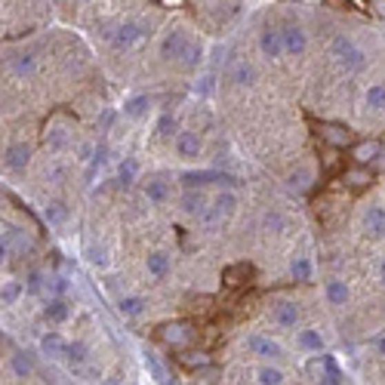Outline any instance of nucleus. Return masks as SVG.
Segmentation results:
<instances>
[{
	"label": "nucleus",
	"mask_w": 385,
	"mask_h": 385,
	"mask_svg": "<svg viewBox=\"0 0 385 385\" xmlns=\"http://www.w3.org/2000/svg\"><path fill=\"white\" fill-rule=\"evenodd\" d=\"M330 56L336 59V65H339L342 71H361L364 65H367V52L361 50L351 37H345V34H336L333 37V43H330Z\"/></svg>",
	"instance_id": "1"
},
{
	"label": "nucleus",
	"mask_w": 385,
	"mask_h": 385,
	"mask_svg": "<svg viewBox=\"0 0 385 385\" xmlns=\"http://www.w3.org/2000/svg\"><path fill=\"white\" fill-rule=\"evenodd\" d=\"M145 34H148V25H145L142 19H124V22L105 28V41L115 46V50H130V46L139 43Z\"/></svg>",
	"instance_id": "2"
},
{
	"label": "nucleus",
	"mask_w": 385,
	"mask_h": 385,
	"mask_svg": "<svg viewBox=\"0 0 385 385\" xmlns=\"http://www.w3.org/2000/svg\"><path fill=\"white\" fill-rule=\"evenodd\" d=\"M237 210V195L235 191H219V195L213 197V204L210 207H204V213L197 216L207 228H216V225H222L225 219H228L231 213Z\"/></svg>",
	"instance_id": "3"
},
{
	"label": "nucleus",
	"mask_w": 385,
	"mask_h": 385,
	"mask_svg": "<svg viewBox=\"0 0 385 385\" xmlns=\"http://www.w3.org/2000/svg\"><path fill=\"white\" fill-rule=\"evenodd\" d=\"M305 373H308V379H317V382H330V385L342 382V373L336 370V364L330 361V357H324L321 351H317L308 364H305Z\"/></svg>",
	"instance_id": "4"
},
{
	"label": "nucleus",
	"mask_w": 385,
	"mask_h": 385,
	"mask_svg": "<svg viewBox=\"0 0 385 385\" xmlns=\"http://www.w3.org/2000/svg\"><path fill=\"white\" fill-rule=\"evenodd\" d=\"M157 336H161V342L170 345V348H185V345L191 342V336H195V330H191L188 321H172V324H164V327L157 330Z\"/></svg>",
	"instance_id": "5"
},
{
	"label": "nucleus",
	"mask_w": 385,
	"mask_h": 385,
	"mask_svg": "<svg viewBox=\"0 0 385 385\" xmlns=\"http://www.w3.org/2000/svg\"><path fill=\"white\" fill-rule=\"evenodd\" d=\"M281 37H284V56H302L308 50V34L299 22H287L281 28Z\"/></svg>",
	"instance_id": "6"
},
{
	"label": "nucleus",
	"mask_w": 385,
	"mask_h": 385,
	"mask_svg": "<svg viewBox=\"0 0 385 385\" xmlns=\"http://www.w3.org/2000/svg\"><path fill=\"white\" fill-rule=\"evenodd\" d=\"M271 324H277L281 330H296L299 327V305L290 299L271 302Z\"/></svg>",
	"instance_id": "7"
},
{
	"label": "nucleus",
	"mask_w": 385,
	"mask_h": 385,
	"mask_svg": "<svg viewBox=\"0 0 385 385\" xmlns=\"http://www.w3.org/2000/svg\"><path fill=\"white\" fill-rule=\"evenodd\" d=\"M188 31L185 28H170L167 34H164V41H161V56L164 59H170V62H179L182 59V52H185V46H188Z\"/></svg>",
	"instance_id": "8"
},
{
	"label": "nucleus",
	"mask_w": 385,
	"mask_h": 385,
	"mask_svg": "<svg viewBox=\"0 0 385 385\" xmlns=\"http://www.w3.org/2000/svg\"><path fill=\"white\" fill-rule=\"evenodd\" d=\"M259 50H262V56L268 59V62H277V59H284L281 28H275V25H265L262 34H259Z\"/></svg>",
	"instance_id": "9"
},
{
	"label": "nucleus",
	"mask_w": 385,
	"mask_h": 385,
	"mask_svg": "<svg viewBox=\"0 0 385 385\" xmlns=\"http://www.w3.org/2000/svg\"><path fill=\"white\" fill-rule=\"evenodd\" d=\"M201 148H204V142L195 130H182L176 136V155L182 157V161H197V157H201Z\"/></svg>",
	"instance_id": "10"
},
{
	"label": "nucleus",
	"mask_w": 385,
	"mask_h": 385,
	"mask_svg": "<svg viewBox=\"0 0 385 385\" xmlns=\"http://www.w3.org/2000/svg\"><path fill=\"white\" fill-rule=\"evenodd\" d=\"M364 235L373 237V241L385 237V210L379 207V204H373V207L364 210Z\"/></svg>",
	"instance_id": "11"
},
{
	"label": "nucleus",
	"mask_w": 385,
	"mask_h": 385,
	"mask_svg": "<svg viewBox=\"0 0 385 385\" xmlns=\"http://www.w3.org/2000/svg\"><path fill=\"white\" fill-rule=\"evenodd\" d=\"M287 191L290 195H305V191L311 188V182H315V172H311V167H305V164H299L296 170L287 172Z\"/></svg>",
	"instance_id": "12"
},
{
	"label": "nucleus",
	"mask_w": 385,
	"mask_h": 385,
	"mask_svg": "<svg viewBox=\"0 0 385 385\" xmlns=\"http://www.w3.org/2000/svg\"><path fill=\"white\" fill-rule=\"evenodd\" d=\"M317 132H321V139L327 145H333V148H345V145L351 142V132L342 127V124H330V121H324V124H317Z\"/></svg>",
	"instance_id": "13"
},
{
	"label": "nucleus",
	"mask_w": 385,
	"mask_h": 385,
	"mask_svg": "<svg viewBox=\"0 0 385 385\" xmlns=\"http://www.w3.org/2000/svg\"><path fill=\"white\" fill-rule=\"evenodd\" d=\"M228 81L235 83L237 90H247V86L256 83V68L247 62V59H237V62L228 68Z\"/></svg>",
	"instance_id": "14"
},
{
	"label": "nucleus",
	"mask_w": 385,
	"mask_h": 385,
	"mask_svg": "<svg viewBox=\"0 0 385 385\" xmlns=\"http://www.w3.org/2000/svg\"><path fill=\"white\" fill-rule=\"evenodd\" d=\"M247 348L253 351L256 357H268V361L284 357V348L275 339H268V336H247Z\"/></svg>",
	"instance_id": "15"
},
{
	"label": "nucleus",
	"mask_w": 385,
	"mask_h": 385,
	"mask_svg": "<svg viewBox=\"0 0 385 385\" xmlns=\"http://www.w3.org/2000/svg\"><path fill=\"white\" fill-rule=\"evenodd\" d=\"M145 271H148V277H155V281H164V277L170 275V253H164V250L148 253L145 256Z\"/></svg>",
	"instance_id": "16"
},
{
	"label": "nucleus",
	"mask_w": 385,
	"mask_h": 385,
	"mask_svg": "<svg viewBox=\"0 0 385 385\" xmlns=\"http://www.w3.org/2000/svg\"><path fill=\"white\" fill-rule=\"evenodd\" d=\"M324 296H327L330 305L342 308V305H348V299H351V290H348V284H345L342 277H330L327 287H324Z\"/></svg>",
	"instance_id": "17"
},
{
	"label": "nucleus",
	"mask_w": 385,
	"mask_h": 385,
	"mask_svg": "<svg viewBox=\"0 0 385 385\" xmlns=\"http://www.w3.org/2000/svg\"><path fill=\"white\" fill-rule=\"evenodd\" d=\"M43 142H46V148L50 151H65L71 145V132L65 124H52V127H46V136H43Z\"/></svg>",
	"instance_id": "18"
},
{
	"label": "nucleus",
	"mask_w": 385,
	"mask_h": 385,
	"mask_svg": "<svg viewBox=\"0 0 385 385\" xmlns=\"http://www.w3.org/2000/svg\"><path fill=\"white\" fill-rule=\"evenodd\" d=\"M142 195H145V201L148 204H155V207H161V204H167L170 201V185L164 182V179H148V182L142 185Z\"/></svg>",
	"instance_id": "19"
},
{
	"label": "nucleus",
	"mask_w": 385,
	"mask_h": 385,
	"mask_svg": "<svg viewBox=\"0 0 385 385\" xmlns=\"http://www.w3.org/2000/svg\"><path fill=\"white\" fill-rule=\"evenodd\" d=\"M28 161H31V148L25 142H12L10 148H6V167L12 172H22L28 167Z\"/></svg>",
	"instance_id": "20"
},
{
	"label": "nucleus",
	"mask_w": 385,
	"mask_h": 385,
	"mask_svg": "<svg viewBox=\"0 0 385 385\" xmlns=\"http://www.w3.org/2000/svg\"><path fill=\"white\" fill-rule=\"evenodd\" d=\"M324 336H321V330H315V327H305L296 333V348H302V351H311V355H317V351H324Z\"/></svg>",
	"instance_id": "21"
},
{
	"label": "nucleus",
	"mask_w": 385,
	"mask_h": 385,
	"mask_svg": "<svg viewBox=\"0 0 385 385\" xmlns=\"http://www.w3.org/2000/svg\"><path fill=\"white\" fill-rule=\"evenodd\" d=\"M68 315H71V308H68V302L62 299V296H50L43 305V317L50 324H65L68 321Z\"/></svg>",
	"instance_id": "22"
},
{
	"label": "nucleus",
	"mask_w": 385,
	"mask_h": 385,
	"mask_svg": "<svg viewBox=\"0 0 385 385\" xmlns=\"http://www.w3.org/2000/svg\"><path fill=\"white\" fill-rule=\"evenodd\" d=\"M179 207H182L185 216H201L204 207H207V201H204L201 188H185V191H182V201H179Z\"/></svg>",
	"instance_id": "23"
},
{
	"label": "nucleus",
	"mask_w": 385,
	"mask_h": 385,
	"mask_svg": "<svg viewBox=\"0 0 385 385\" xmlns=\"http://www.w3.org/2000/svg\"><path fill=\"white\" fill-rule=\"evenodd\" d=\"M10 367H12V376H16V379H31V376H34V357H31L28 351H12Z\"/></svg>",
	"instance_id": "24"
},
{
	"label": "nucleus",
	"mask_w": 385,
	"mask_h": 385,
	"mask_svg": "<svg viewBox=\"0 0 385 385\" xmlns=\"http://www.w3.org/2000/svg\"><path fill=\"white\" fill-rule=\"evenodd\" d=\"M62 357L71 364V370H81L83 364L90 361V345L81 342V339H77V342H68V345H65V355H62Z\"/></svg>",
	"instance_id": "25"
},
{
	"label": "nucleus",
	"mask_w": 385,
	"mask_h": 385,
	"mask_svg": "<svg viewBox=\"0 0 385 385\" xmlns=\"http://www.w3.org/2000/svg\"><path fill=\"white\" fill-rule=\"evenodd\" d=\"M351 157H355L357 164H373V161H379V157H382V145L376 142V139L361 142V145H355V148H351Z\"/></svg>",
	"instance_id": "26"
},
{
	"label": "nucleus",
	"mask_w": 385,
	"mask_h": 385,
	"mask_svg": "<svg viewBox=\"0 0 385 385\" xmlns=\"http://www.w3.org/2000/svg\"><path fill=\"white\" fill-rule=\"evenodd\" d=\"M10 68H12V75L16 77H31L34 75V68H37V56L34 52H16L12 62H10Z\"/></svg>",
	"instance_id": "27"
},
{
	"label": "nucleus",
	"mask_w": 385,
	"mask_h": 385,
	"mask_svg": "<svg viewBox=\"0 0 385 385\" xmlns=\"http://www.w3.org/2000/svg\"><path fill=\"white\" fill-rule=\"evenodd\" d=\"M182 68L185 71H197L201 68V62H204V43L201 41H188V46H185V52H182Z\"/></svg>",
	"instance_id": "28"
},
{
	"label": "nucleus",
	"mask_w": 385,
	"mask_h": 385,
	"mask_svg": "<svg viewBox=\"0 0 385 385\" xmlns=\"http://www.w3.org/2000/svg\"><path fill=\"white\" fill-rule=\"evenodd\" d=\"M290 275H293V281L308 284L311 277H315V265H311L308 256H293V262H290Z\"/></svg>",
	"instance_id": "29"
},
{
	"label": "nucleus",
	"mask_w": 385,
	"mask_h": 385,
	"mask_svg": "<svg viewBox=\"0 0 385 385\" xmlns=\"http://www.w3.org/2000/svg\"><path fill=\"white\" fill-rule=\"evenodd\" d=\"M151 108V99L148 96H132L124 102V117H130V121H139V117H145Z\"/></svg>",
	"instance_id": "30"
},
{
	"label": "nucleus",
	"mask_w": 385,
	"mask_h": 385,
	"mask_svg": "<svg viewBox=\"0 0 385 385\" xmlns=\"http://www.w3.org/2000/svg\"><path fill=\"white\" fill-rule=\"evenodd\" d=\"M370 182H373V172L367 170V164H361L355 170H345V185L348 188H367Z\"/></svg>",
	"instance_id": "31"
},
{
	"label": "nucleus",
	"mask_w": 385,
	"mask_h": 385,
	"mask_svg": "<svg viewBox=\"0 0 385 385\" xmlns=\"http://www.w3.org/2000/svg\"><path fill=\"white\" fill-rule=\"evenodd\" d=\"M247 277H250V265H247V262H237V265H231V268L222 271L225 287H241Z\"/></svg>",
	"instance_id": "32"
},
{
	"label": "nucleus",
	"mask_w": 385,
	"mask_h": 385,
	"mask_svg": "<svg viewBox=\"0 0 385 385\" xmlns=\"http://www.w3.org/2000/svg\"><path fill=\"white\" fill-rule=\"evenodd\" d=\"M364 105L370 111H385V83H370L364 92Z\"/></svg>",
	"instance_id": "33"
},
{
	"label": "nucleus",
	"mask_w": 385,
	"mask_h": 385,
	"mask_svg": "<svg viewBox=\"0 0 385 385\" xmlns=\"http://www.w3.org/2000/svg\"><path fill=\"white\" fill-rule=\"evenodd\" d=\"M145 296H124L121 302H117V311H121L124 317H139L145 311Z\"/></svg>",
	"instance_id": "34"
},
{
	"label": "nucleus",
	"mask_w": 385,
	"mask_h": 385,
	"mask_svg": "<svg viewBox=\"0 0 385 385\" xmlns=\"http://www.w3.org/2000/svg\"><path fill=\"white\" fill-rule=\"evenodd\" d=\"M65 345H68V342H65L59 333H46L41 339V351L46 357H62L65 355Z\"/></svg>",
	"instance_id": "35"
},
{
	"label": "nucleus",
	"mask_w": 385,
	"mask_h": 385,
	"mask_svg": "<svg viewBox=\"0 0 385 385\" xmlns=\"http://www.w3.org/2000/svg\"><path fill=\"white\" fill-rule=\"evenodd\" d=\"M22 293H25L22 281H6L3 287H0V305H16L22 299Z\"/></svg>",
	"instance_id": "36"
},
{
	"label": "nucleus",
	"mask_w": 385,
	"mask_h": 385,
	"mask_svg": "<svg viewBox=\"0 0 385 385\" xmlns=\"http://www.w3.org/2000/svg\"><path fill=\"white\" fill-rule=\"evenodd\" d=\"M43 216H46V222L50 225H65V219H68V207H65L62 201H50L46 204V210H43Z\"/></svg>",
	"instance_id": "37"
},
{
	"label": "nucleus",
	"mask_w": 385,
	"mask_h": 385,
	"mask_svg": "<svg viewBox=\"0 0 385 385\" xmlns=\"http://www.w3.org/2000/svg\"><path fill=\"white\" fill-rule=\"evenodd\" d=\"M256 382H262V385H281V382H287V376H284L277 367H259L256 370Z\"/></svg>",
	"instance_id": "38"
},
{
	"label": "nucleus",
	"mask_w": 385,
	"mask_h": 385,
	"mask_svg": "<svg viewBox=\"0 0 385 385\" xmlns=\"http://www.w3.org/2000/svg\"><path fill=\"white\" fill-rule=\"evenodd\" d=\"M155 132H157V139H172V132H176V117L170 115H161L157 117V127H155Z\"/></svg>",
	"instance_id": "39"
},
{
	"label": "nucleus",
	"mask_w": 385,
	"mask_h": 385,
	"mask_svg": "<svg viewBox=\"0 0 385 385\" xmlns=\"http://www.w3.org/2000/svg\"><path fill=\"white\" fill-rule=\"evenodd\" d=\"M182 364L185 367H191V370H201V367H207L210 364V355L207 351H188V355H182Z\"/></svg>",
	"instance_id": "40"
},
{
	"label": "nucleus",
	"mask_w": 385,
	"mask_h": 385,
	"mask_svg": "<svg viewBox=\"0 0 385 385\" xmlns=\"http://www.w3.org/2000/svg\"><path fill=\"white\" fill-rule=\"evenodd\" d=\"M86 262L90 265H96V268H102L105 262H108V256H105V247H96V244H86Z\"/></svg>",
	"instance_id": "41"
},
{
	"label": "nucleus",
	"mask_w": 385,
	"mask_h": 385,
	"mask_svg": "<svg viewBox=\"0 0 385 385\" xmlns=\"http://www.w3.org/2000/svg\"><path fill=\"white\" fill-rule=\"evenodd\" d=\"M136 172H139L136 161H124L121 167H117V179H121L124 185H130V182H136Z\"/></svg>",
	"instance_id": "42"
},
{
	"label": "nucleus",
	"mask_w": 385,
	"mask_h": 385,
	"mask_svg": "<svg viewBox=\"0 0 385 385\" xmlns=\"http://www.w3.org/2000/svg\"><path fill=\"white\" fill-rule=\"evenodd\" d=\"M265 228H268V231H284V228H287V219H284V213L271 210V213H265Z\"/></svg>",
	"instance_id": "43"
},
{
	"label": "nucleus",
	"mask_w": 385,
	"mask_h": 385,
	"mask_svg": "<svg viewBox=\"0 0 385 385\" xmlns=\"http://www.w3.org/2000/svg\"><path fill=\"white\" fill-rule=\"evenodd\" d=\"M25 287H28L31 296H43V275H41V271H31V275H28V284H25Z\"/></svg>",
	"instance_id": "44"
},
{
	"label": "nucleus",
	"mask_w": 385,
	"mask_h": 385,
	"mask_svg": "<svg viewBox=\"0 0 385 385\" xmlns=\"http://www.w3.org/2000/svg\"><path fill=\"white\" fill-rule=\"evenodd\" d=\"M145 364H148V367H151V373H155V379H157V382H167V373H164V370H161V364H157V357L151 355V351H148V355H145Z\"/></svg>",
	"instance_id": "45"
},
{
	"label": "nucleus",
	"mask_w": 385,
	"mask_h": 385,
	"mask_svg": "<svg viewBox=\"0 0 385 385\" xmlns=\"http://www.w3.org/2000/svg\"><path fill=\"white\" fill-rule=\"evenodd\" d=\"M216 376H219V370H213L210 364H207V367L197 370V379H201V382H216Z\"/></svg>",
	"instance_id": "46"
},
{
	"label": "nucleus",
	"mask_w": 385,
	"mask_h": 385,
	"mask_svg": "<svg viewBox=\"0 0 385 385\" xmlns=\"http://www.w3.org/2000/svg\"><path fill=\"white\" fill-rule=\"evenodd\" d=\"M92 151H96V148H92V142H83L81 151H77V157H81V161L86 164V161H92Z\"/></svg>",
	"instance_id": "47"
},
{
	"label": "nucleus",
	"mask_w": 385,
	"mask_h": 385,
	"mask_svg": "<svg viewBox=\"0 0 385 385\" xmlns=\"http://www.w3.org/2000/svg\"><path fill=\"white\" fill-rule=\"evenodd\" d=\"M10 256V244H6V237H0V262Z\"/></svg>",
	"instance_id": "48"
},
{
	"label": "nucleus",
	"mask_w": 385,
	"mask_h": 385,
	"mask_svg": "<svg viewBox=\"0 0 385 385\" xmlns=\"http://www.w3.org/2000/svg\"><path fill=\"white\" fill-rule=\"evenodd\" d=\"M376 355H379V357H385V336H382L379 342H376Z\"/></svg>",
	"instance_id": "49"
},
{
	"label": "nucleus",
	"mask_w": 385,
	"mask_h": 385,
	"mask_svg": "<svg viewBox=\"0 0 385 385\" xmlns=\"http://www.w3.org/2000/svg\"><path fill=\"white\" fill-rule=\"evenodd\" d=\"M379 277L385 281V256H382V262H379Z\"/></svg>",
	"instance_id": "50"
},
{
	"label": "nucleus",
	"mask_w": 385,
	"mask_h": 385,
	"mask_svg": "<svg viewBox=\"0 0 385 385\" xmlns=\"http://www.w3.org/2000/svg\"><path fill=\"white\" fill-rule=\"evenodd\" d=\"M161 3H182V0H161Z\"/></svg>",
	"instance_id": "51"
}]
</instances>
